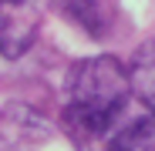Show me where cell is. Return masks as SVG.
Here are the masks:
<instances>
[{
  "instance_id": "obj_4",
  "label": "cell",
  "mask_w": 155,
  "mask_h": 151,
  "mask_svg": "<svg viewBox=\"0 0 155 151\" xmlns=\"http://www.w3.org/2000/svg\"><path fill=\"white\" fill-rule=\"evenodd\" d=\"M128 87L155 114V40H145L128 64Z\"/></svg>"
},
{
  "instance_id": "obj_3",
  "label": "cell",
  "mask_w": 155,
  "mask_h": 151,
  "mask_svg": "<svg viewBox=\"0 0 155 151\" xmlns=\"http://www.w3.org/2000/svg\"><path fill=\"white\" fill-rule=\"evenodd\" d=\"M51 134V121L27 104H10L0 111V151H34Z\"/></svg>"
},
{
  "instance_id": "obj_2",
  "label": "cell",
  "mask_w": 155,
  "mask_h": 151,
  "mask_svg": "<svg viewBox=\"0 0 155 151\" xmlns=\"http://www.w3.org/2000/svg\"><path fill=\"white\" fill-rule=\"evenodd\" d=\"M41 30V14L31 0H7L0 4V57L17 61L34 47Z\"/></svg>"
},
{
  "instance_id": "obj_5",
  "label": "cell",
  "mask_w": 155,
  "mask_h": 151,
  "mask_svg": "<svg viewBox=\"0 0 155 151\" xmlns=\"http://www.w3.org/2000/svg\"><path fill=\"white\" fill-rule=\"evenodd\" d=\"M61 14L78 24L84 34L91 37H105L111 27V17H108V0H58Z\"/></svg>"
},
{
  "instance_id": "obj_6",
  "label": "cell",
  "mask_w": 155,
  "mask_h": 151,
  "mask_svg": "<svg viewBox=\"0 0 155 151\" xmlns=\"http://www.w3.org/2000/svg\"><path fill=\"white\" fill-rule=\"evenodd\" d=\"M108 151H155V114L125 124L108 141Z\"/></svg>"
},
{
  "instance_id": "obj_7",
  "label": "cell",
  "mask_w": 155,
  "mask_h": 151,
  "mask_svg": "<svg viewBox=\"0 0 155 151\" xmlns=\"http://www.w3.org/2000/svg\"><path fill=\"white\" fill-rule=\"evenodd\" d=\"M0 4H7V0H0Z\"/></svg>"
},
{
  "instance_id": "obj_1",
  "label": "cell",
  "mask_w": 155,
  "mask_h": 151,
  "mask_svg": "<svg viewBox=\"0 0 155 151\" xmlns=\"http://www.w3.org/2000/svg\"><path fill=\"white\" fill-rule=\"evenodd\" d=\"M132 87L128 71L111 54H98L74 64L68 81V108L64 121L78 138H101L125 111Z\"/></svg>"
}]
</instances>
